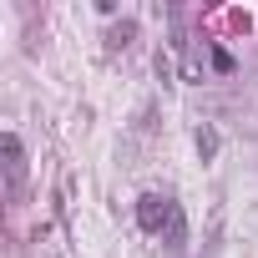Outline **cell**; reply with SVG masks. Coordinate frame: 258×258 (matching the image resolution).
Instances as JSON below:
<instances>
[{
    "instance_id": "1",
    "label": "cell",
    "mask_w": 258,
    "mask_h": 258,
    "mask_svg": "<svg viewBox=\"0 0 258 258\" xmlns=\"http://www.w3.org/2000/svg\"><path fill=\"white\" fill-rule=\"evenodd\" d=\"M137 228H142V233H172V238H182V213H177L172 198L147 192V198L137 203Z\"/></svg>"
},
{
    "instance_id": "3",
    "label": "cell",
    "mask_w": 258,
    "mask_h": 258,
    "mask_svg": "<svg viewBox=\"0 0 258 258\" xmlns=\"http://www.w3.org/2000/svg\"><path fill=\"white\" fill-rule=\"evenodd\" d=\"M192 142H198L203 162H213V157H218V132H213V126H198V137H192Z\"/></svg>"
},
{
    "instance_id": "2",
    "label": "cell",
    "mask_w": 258,
    "mask_h": 258,
    "mask_svg": "<svg viewBox=\"0 0 258 258\" xmlns=\"http://www.w3.org/2000/svg\"><path fill=\"white\" fill-rule=\"evenodd\" d=\"M6 203H21V192H26V147H21V137L16 132H6Z\"/></svg>"
}]
</instances>
